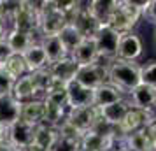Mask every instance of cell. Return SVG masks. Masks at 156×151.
Segmentation results:
<instances>
[{
    "label": "cell",
    "instance_id": "ee69618b",
    "mask_svg": "<svg viewBox=\"0 0 156 151\" xmlns=\"http://www.w3.org/2000/svg\"><path fill=\"white\" fill-rule=\"evenodd\" d=\"M4 139H7V137H4V135H0V141H4Z\"/></svg>",
    "mask_w": 156,
    "mask_h": 151
},
{
    "label": "cell",
    "instance_id": "e575fe53",
    "mask_svg": "<svg viewBox=\"0 0 156 151\" xmlns=\"http://www.w3.org/2000/svg\"><path fill=\"white\" fill-rule=\"evenodd\" d=\"M144 132H146V135H147L149 144H151L153 151H156V121L151 123V125H147V127L144 128Z\"/></svg>",
    "mask_w": 156,
    "mask_h": 151
},
{
    "label": "cell",
    "instance_id": "7bdbcfd3",
    "mask_svg": "<svg viewBox=\"0 0 156 151\" xmlns=\"http://www.w3.org/2000/svg\"><path fill=\"white\" fill-rule=\"evenodd\" d=\"M119 151H133V149H130V148H126L125 144H121V146H119Z\"/></svg>",
    "mask_w": 156,
    "mask_h": 151
},
{
    "label": "cell",
    "instance_id": "4316f807",
    "mask_svg": "<svg viewBox=\"0 0 156 151\" xmlns=\"http://www.w3.org/2000/svg\"><path fill=\"white\" fill-rule=\"evenodd\" d=\"M58 37H60V41L63 42L65 46V49L69 51V55H70L72 51L77 48L79 44L84 41V37L79 34V30L74 27V25H70V23H67L63 27V30L58 34Z\"/></svg>",
    "mask_w": 156,
    "mask_h": 151
},
{
    "label": "cell",
    "instance_id": "5b68a950",
    "mask_svg": "<svg viewBox=\"0 0 156 151\" xmlns=\"http://www.w3.org/2000/svg\"><path fill=\"white\" fill-rule=\"evenodd\" d=\"M156 118L153 116V113H147V111H142V109H137V107H130L128 113L125 114L123 121L119 123V134L123 137H126L128 134H133L137 130H142L146 128L147 125L154 123Z\"/></svg>",
    "mask_w": 156,
    "mask_h": 151
},
{
    "label": "cell",
    "instance_id": "2e32d148",
    "mask_svg": "<svg viewBox=\"0 0 156 151\" xmlns=\"http://www.w3.org/2000/svg\"><path fill=\"white\" fill-rule=\"evenodd\" d=\"M77 70H79V65L76 63L70 56H65L63 60H60L56 63L49 65L51 76L56 81L63 83V84H69V83H72V81L76 79Z\"/></svg>",
    "mask_w": 156,
    "mask_h": 151
},
{
    "label": "cell",
    "instance_id": "4dcf8cb0",
    "mask_svg": "<svg viewBox=\"0 0 156 151\" xmlns=\"http://www.w3.org/2000/svg\"><path fill=\"white\" fill-rule=\"evenodd\" d=\"M140 81L144 84L156 88V62H149L146 65H140Z\"/></svg>",
    "mask_w": 156,
    "mask_h": 151
},
{
    "label": "cell",
    "instance_id": "1f68e13d",
    "mask_svg": "<svg viewBox=\"0 0 156 151\" xmlns=\"http://www.w3.org/2000/svg\"><path fill=\"white\" fill-rule=\"evenodd\" d=\"M77 149H79V142H74V141H69V139L58 137L56 142L53 144V148L49 151H77Z\"/></svg>",
    "mask_w": 156,
    "mask_h": 151
},
{
    "label": "cell",
    "instance_id": "52a82bcc",
    "mask_svg": "<svg viewBox=\"0 0 156 151\" xmlns=\"http://www.w3.org/2000/svg\"><path fill=\"white\" fill-rule=\"evenodd\" d=\"M76 81L88 90H95L100 84L107 83V63H93L86 67H79Z\"/></svg>",
    "mask_w": 156,
    "mask_h": 151
},
{
    "label": "cell",
    "instance_id": "44dd1931",
    "mask_svg": "<svg viewBox=\"0 0 156 151\" xmlns=\"http://www.w3.org/2000/svg\"><path fill=\"white\" fill-rule=\"evenodd\" d=\"M118 5H119V0H93V2H88L90 14H91L100 25H107L111 14L116 11Z\"/></svg>",
    "mask_w": 156,
    "mask_h": 151
},
{
    "label": "cell",
    "instance_id": "8fae6325",
    "mask_svg": "<svg viewBox=\"0 0 156 151\" xmlns=\"http://www.w3.org/2000/svg\"><path fill=\"white\" fill-rule=\"evenodd\" d=\"M130 95H132V107L142 109L147 113H153L156 109V88L140 83L130 92Z\"/></svg>",
    "mask_w": 156,
    "mask_h": 151
},
{
    "label": "cell",
    "instance_id": "30bf717a",
    "mask_svg": "<svg viewBox=\"0 0 156 151\" xmlns=\"http://www.w3.org/2000/svg\"><path fill=\"white\" fill-rule=\"evenodd\" d=\"M93 106V90H88L74 79L67 84V107L79 109Z\"/></svg>",
    "mask_w": 156,
    "mask_h": 151
},
{
    "label": "cell",
    "instance_id": "60d3db41",
    "mask_svg": "<svg viewBox=\"0 0 156 151\" xmlns=\"http://www.w3.org/2000/svg\"><path fill=\"white\" fill-rule=\"evenodd\" d=\"M0 135L7 137V128H4V127H2V125H0Z\"/></svg>",
    "mask_w": 156,
    "mask_h": 151
},
{
    "label": "cell",
    "instance_id": "d590c367",
    "mask_svg": "<svg viewBox=\"0 0 156 151\" xmlns=\"http://www.w3.org/2000/svg\"><path fill=\"white\" fill-rule=\"evenodd\" d=\"M144 14L147 16L153 23H156V0H149L147 7H146V11H144Z\"/></svg>",
    "mask_w": 156,
    "mask_h": 151
},
{
    "label": "cell",
    "instance_id": "f6af8a7d",
    "mask_svg": "<svg viewBox=\"0 0 156 151\" xmlns=\"http://www.w3.org/2000/svg\"><path fill=\"white\" fill-rule=\"evenodd\" d=\"M77 151H84V149H81V148H79V149H77Z\"/></svg>",
    "mask_w": 156,
    "mask_h": 151
},
{
    "label": "cell",
    "instance_id": "8d00e7d4",
    "mask_svg": "<svg viewBox=\"0 0 156 151\" xmlns=\"http://www.w3.org/2000/svg\"><path fill=\"white\" fill-rule=\"evenodd\" d=\"M0 151H20L16 148L14 144H11L7 139H4V141H0Z\"/></svg>",
    "mask_w": 156,
    "mask_h": 151
},
{
    "label": "cell",
    "instance_id": "83f0119b",
    "mask_svg": "<svg viewBox=\"0 0 156 151\" xmlns=\"http://www.w3.org/2000/svg\"><path fill=\"white\" fill-rule=\"evenodd\" d=\"M2 69L5 70V74H7L9 77H12L14 81L28 74L27 65H25V60H23V55H12L5 63L2 65Z\"/></svg>",
    "mask_w": 156,
    "mask_h": 151
},
{
    "label": "cell",
    "instance_id": "bcb514c9",
    "mask_svg": "<svg viewBox=\"0 0 156 151\" xmlns=\"http://www.w3.org/2000/svg\"><path fill=\"white\" fill-rule=\"evenodd\" d=\"M154 39H156V32H154Z\"/></svg>",
    "mask_w": 156,
    "mask_h": 151
},
{
    "label": "cell",
    "instance_id": "9a60e30c",
    "mask_svg": "<svg viewBox=\"0 0 156 151\" xmlns=\"http://www.w3.org/2000/svg\"><path fill=\"white\" fill-rule=\"evenodd\" d=\"M123 93H125V92H121L118 86H114V84H111V83L107 81V83H104V84H100L98 88L93 90V106H97V107L111 106L114 102L123 100V99H125Z\"/></svg>",
    "mask_w": 156,
    "mask_h": 151
},
{
    "label": "cell",
    "instance_id": "f1b7e54d",
    "mask_svg": "<svg viewBox=\"0 0 156 151\" xmlns=\"http://www.w3.org/2000/svg\"><path fill=\"white\" fill-rule=\"evenodd\" d=\"M123 144H125L126 148H130V149H133V151H153L144 128L137 130L133 134H128V135L123 139Z\"/></svg>",
    "mask_w": 156,
    "mask_h": 151
},
{
    "label": "cell",
    "instance_id": "e0dca14e",
    "mask_svg": "<svg viewBox=\"0 0 156 151\" xmlns=\"http://www.w3.org/2000/svg\"><path fill=\"white\" fill-rule=\"evenodd\" d=\"M44 111H46V106H44L42 99H34V100L23 102L20 120H23L25 123H28L32 127H39V125L44 123Z\"/></svg>",
    "mask_w": 156,
    "mask_h": 151
},
{
    "label": "cell",
    "instance_id": "4fadbf2b",
    "mask_svg": "<svg viewBox=\"0 0 156 151\" xmlns=\"http://www.w3.org/2000/svg\"><path fill=\"white\" fill-rule=\"evenodd\" d=\"M70 25H74L84 39H93L95 34H97L98 28H100V23L90 14L88 4H81V9H79V13L76 14V18H74V21H72Z\"/></svg>",
    "mask_w": 156,
    "mask_h": 151
},
{
    "label": "cell",
    "instance_id": "8992f818",
    "mask_svg": "<svg viewBox=\"0 0 156 151\" xmlns=\"http://www.w3.org/2000/svg\"><path fill=\"white\" fill-rule=\"evenodd\" d=\"M100 120V109L97 106H88V107H79V109H69L67 113V121L72 127H76L79 132H90L93 125Z\"/></svg>",
    "mask_w": 156,
    "mask_h": 151
},
{
    "label": "cell",
    "instance_id": "ba28073f",
    "mask_svg": "<svg viewBox=\"0 0 156 151\" xmlns=\"http://www.w3.org/2000/svg\"><path fill=\"white\" fill-rule=\"evenodd\" d=\"M144 51V44H142L140 37L133 34V32H126L121 34L119 44H118V56L119 60H126V62H137L142 56Z\"/></svg>",
    "mask_w": 156,
    "mask_h": 151
},
{
    "label": "cell",
    "instance_id": "ab89813d",
    "mask_svg": "<svg viewBox=\"0 0 156 151\" xmlns=\"http://www.w3.org/2000/svg\"><path fill=\"white\" fill-rule=\"evenodd\" d=\"M123 144V142H121ZM121 144H114V146H107V148H104V149H100V151H119V146Z\"/></svg>",
    "mask_w": 156,
    "mask_h": 151
},
{
    "label": "cell",
    "instance_id": "836d02e7",
    "mask_svg": "<svg viewBox=\"0 0 156 151\" xmlns=\"http://www.w3.org/2000/svg\"><path fill=\"white\" fill-rule=\"evenodd\" d=\"M11 56H12V51L9 48L7 41H5V39H0V67L5 63Z\"/></svg>",
    "mask_w": 156,
    "mask_h": 151
},
{
    "label": "cell",
    "instance_id": "ffe728a7",
    "mask_svg": "<svg viewBox=\"0 0 156 151\" xmlns=\"http://www.w3.org/2000/svg\"><path fill=\"white\" fill-rule=\"evenodd\" d=\"M39 44L42 46V49H44V53H46V56H48V63L49 65L56 63V62H60V60H63L65 56H69V51L65 49L63 42L60 41L58 35L42 37Z\"/></svg>",
    "mask_w": 156,
    "mask_h": 151
},
{
    "label": "cell",
    "instance_id": "74e56055",
    "mask_svg": "<svg viewBox=\"0 0 156 151\" xmlns=\"http://www.w3.org/2000/svg\"><path fill=\"white\" fill-rule=\"evenodd\" d=\"M7 21L4 20V18H0V39H5V35H7Z\"/></svg>",
    "mask_w": 156,
    "mask_h": 151
},
{
    "label": "cell",
    "instance_id": "484cf974",
    "mask_svg": "<svg viewBox=\"0 0 156 151\" xmlns=\"http://www.w3.org/2000/svg\"><path fill=\"white\" fill-rule=\"evenodd\" d=\"M56 139H58L56 128H51L48 125H39V127H35V134H34V144L35 146L49 151L53 148V144L56 142Z\"/></svg>",
    "mask_w": 156,
    "mask_h": 151
},
{
    "label": "cell",
    "instance_id": "ac0fdd59",
    "mask_svg": "<svg viewBox=\"0 0 156 151\" xmlns=\"http://www.w3.org/2000/svg\"><path fill=\"white\" fill-rule=\"evenodd\" d=\"M5 41H7L12 55H23L25 51L30 49L35 44V37H34V34H28V32L9 28L7 35H5Z\"/></svg>",
    "mask_w": 156,
    "mask_h": 151
},
{
    "label": "cell",
    "instance_id": "7a4b0ae2",
    "mask_svg": "<svg viewBox=\"0 0 156 151\" xmlns=\"http://www.w3.org/2000/svg\"><path fill=\"white\" fill-rule=\"evenodd\" d=\"M67 25L65 16L56 9L55 2H39V34L42 37L58 35Z\"/></svg>",
    "mask_w": 156,
    "mask_h": 151
},
{
    "label": "cell",
    "instance_id": "277c9868",
    "mask_svg": "<svg viewBox=\"0 0 156 151\" xmlns=\"http://www.w3.org/2000/svg\"><path fill=\"white\" fill-rule=\"evenodd\" d=\"M121 34H118L116 30H112L109 25H100L98 32L95 34V44L98 49L100 58H109L114 60L118 56V44H119Z\"/></svg>",
    "mask_w": 156,
    "mask_h": 151
},
{
    "label": "cell",
    "instance_id": "603a6c76",
    "mask_svg": "<svg viewBox=\"0 0 156 151\" xmlns=\"http://www.w3.org/2000/svg\"><path fill=\"white\" fill-rule=\"evenodd\" d=\"M114 144H121V142L116 141V139L104 137V135H100V134H97V132L90 130V132L83 134L79 148L84 151H100V149H104V148H107V146H114Z\"/></svg>",
    "mask_w": 156,
    "mask_h": 151
},
{
    "label": "cell",
    "instance_id": "cb8c5ba5",
    "mask_svg": "<svg viewBox=\"0 0 156 151\" xmlns=\"http://www.w3.org/2000/svg\"><path fill=\"white\" fill-rule=\"evenodd\" d=\"M11 95H12L18 102H21V104L37 99V90H35V86H34V81L30 77V74H27V76H23V77L14 81V86H12Z\"/></svg>",
    "mask_w": 156,
    "mask_h": 151
},
{
    "label": "cell",
    "instance_id": "b9f144b4",
    "mask_svg": "<svg viewBox=\"0 0 156 151\" xmlns=\"http://www.w3.org/2000/svg\"><path fill=\"white\" fill-rule=\"evenodd\" d=\"M0 18H4V2L0 0Z\"/></svg>",
    "mask_w": 156,
    "mask_h": 151
},
{
    "label": "cell",
    "instance_id": "6da1fadb",
    "mask_svg": "<svg viewBox=\"0 0 156 151\" xmlns=\"http://www.w3.org/2000/svg\"><path fill=\"white\" fill-rule=\"evenodd\" d=\"M107 79L111 84L118 86L121 92H132L140 84V65L137 62H126L114 58L107 63Z\"/></svg>",
    "mask_w": 156,
    "mask_h": 151
},
{
    "label": "cell",
    "instance_id": "5bb4252c",
    "mask_svg": "<svg viewBox=\"0 0 156 151\" xmlns=\"http://www.w3.org/2000/svg\"><path fill=\"white\" fill-rule=\"evenodd\" d=\"M69 56H70L79 67H86V65L98 63L100 56H98V49H97L95 39H84V41L79 44Z\"/></svg>",
    "mask_w": 156,
    "mask_h": 151
},
{
    "label": "cell",
    "instance_id": "3957f363",
    "mask_svg": "<svg viewBox=\"0 0 156 151\" xmlns=\"http://www.w3.org/2000/svg\"><path fill=\"white\" fill-rule=\"evenodd\" d=\"M11 21L12 28L35 34L39 30V2H20Z\"/></svg>",
    "mask_w": 156,
    "mask_h": 151
},
{
    "label": "cell",
    "instance_id": "7402d4cb",
    "mask_svg": "<svg viewBox=\"0 0 156 151\" xmlns=\"http://www.w3.org/2000/svg\"><path fill=\"white\" fill-rule=\"evenodd\" d=\"M130 107H132V102L123 99V100H119V102H114L111 106L98 107V109H100V116H102L107 123H111L114 127H119V123L123 121V118H125V114L128 113Z\"/></svg>",
    "mask_w": 156,
    "mask_h": 151
},
{
    "label": "cell",
    "instance_id": "f35d334b",
    "mask_svg": "<svg viewBox=\"0 0 156 151\" xmlns=\"http://www.w3.org/2000/svg\"><path fill=\"white\" fill-rule=\"evenodd\" d=\"M20 151H46V149H42V148H39V146H35V144L32 142L30 146H27V148H23Z\"/></svg>",
    "mask_w": 156,
    "mask_h": 151
},
{
    "label": "cell",
    "instance_id": "d4e9b609",
    "mask_svg": "<svg viewBox=\"0 0 156 151\" xmlns=\"http://www.w3.org/2000/svg\"><path fill=\"white\" fill-rule=\"evenodd\" d=\"M44 106H46V111H44V123L42 125H48L51 128H58L67 120L69 107L55 106V104H49V102H46V100H44Z\"/></svg>",
    "mask_w": 156,
    "mask_h": 151
},
{
    "label": "cell",
    "instance_id": "d6986e66",
    "mask_svg": "<svg viewBox=\"0 0 156 151\" xmlns=\"http://www.w3.org/2000/svg\"><path fill=\"white\" fill-rule=\"evenodd\" d=\"M23 60H25L28 74H34V72H39V70H42V69H46V67H49L48 56H46L42 46L39 42H35L30 49H27L23 53Z\"/></svg>",
    "mask_w": 156,
    "mask_h": 151
},
{
    "label": "cell",
    "instance_id": "f546056e",
    "mask_svg": "<svg viewBox=\"0 0 156 151\" xmlns=\"http://www.w3.org/2000/svg\"><path fill=\"white\" fill-rule=\"evenodd\" d=\"M30 77L34 81V86H35V90H37V95H42V97L49 92V88L53 86V83H55V79H53V76H51V72H49V67H46V69H42V70H39V72L30 74Z\"/></svg>",
    "mask_w": 156,
    "mask_h": 151
},
{
    "label": "cell",
    "instance_id": "9c48e42d",
    "mask_svg": "<svg viewBox=\"0 0 156 151\" xmlns=\"http://www.w3.org/2000/svg\"><path fill=\"white\" fill-rule=\"evenodd\" d=\"M34 134H35V127L25 123L23 120H18L14 125L7 128V141L14 144L18 149H23L34 142Z\"/></svg>",
    "mask_w": 156,
    "mask_h": 151
},
{
    "label": "cell",
    "instance_id": "7c38bea8",
    "mask_svg": "<svg viewBox=\"0 0 156 151\" xmlns=\"http://www.w3.org/2000/svg\"><path fill=\"white\" fill-rule=\"evenodd\" d=\"M21 116V102H18L12 95H0V125L9 128Z\"/></svg>",
    "mask_w": 156,
    "mask_h": 151
},
{
    "label": "cell",
    "instance_id": "d6a6232c",
    "mask_svg": "<svg viewBox=\"0 0 156 151\" xmlns=\"http://www.w3.org/2000/svg\"><path fill=\"white\" fill-rule=\"evenodd\" d=\"M12 86H14V79L9 77L5 70L0 67V95H9L12 92Z\"/></svg>",
    "mask_w": 156,
    "mask_h": 151
}]
</instances>
